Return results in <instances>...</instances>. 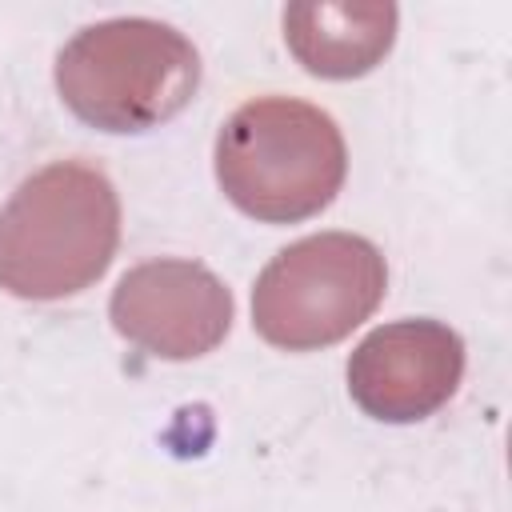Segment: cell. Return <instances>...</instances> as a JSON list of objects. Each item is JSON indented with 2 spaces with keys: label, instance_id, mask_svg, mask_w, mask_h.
Wrapping results in <instances>:
<instances>
[{
  "label": "cell",
  "instance_id": "obj_4",
  "mask_svg": "<svg viewBox=\"0 0 512 512\" xmlns=\"http://www.w3.org/2000/svg\"><path fill=\"white\" fill-rule=\"evenodd\" d=\"M388 268L372 240L320 232L288 244L252 288V328L284 352L344 340L384 300Z\"/></svg>",
  "mask_w": 512,
  "mask_h": 512
},
{
  "label": "cell",
  "instance_id": "obj_7",
  "mask_svg": "<svg viewBox=\"0 0 512 512\" xmlns=\"http://www.w3.org/2000/svg\"><path fill=\"white\" fill-rule=\"evenodd\" d=\"M396 20L384 0H300L284 8V40L312 76L352 80L388 56Z\"/></svg>",
  "mask_w": 512,
  "mask_h": 512
},
{
  "label": "cell",
  "instance_id": "obj_5",
  "mask_svg": "<svg viewBox=\"0 0 512 512\" xmlns=\"http://www.w3.org/2000/svg\"><path fill=\"white\" fill-rule=\"evenodd\" d=\"M232 292L224 280L180 256L128 268L108 300L112 328L160 360H196L232 328Z\"/></svg>",
  "mask_w": 512,
  "mask_h": 512
},
{
  "label": "cell",
  "instance_id": "obj_2",
  "mask_svg": "<svg viewBox=\"0 0 512 512\" xmlns=\"http://www.w3.org/2000/svg\"><path fill=\"white\" fill-rule=\"evenodd\" d=\"M344 172L348 148L336 120L296 96H256L216 136V180L260 224L316 216L336 200Z\"/></svg>",
  "mask_w": 512,
  "mask_h": 512
},
{
  "label": "cell",
  "instance_id": "obj_1",
  "mask_svg": "<svg viewBox=\"0 0 512 512\" xmlns=\"http://www.w3.org/2000/svg\"><path fill=\"white\" fill-rule=\"evenodd\" d=\"M120 244V196L80 160L32 172L0 208V288L20 300H64L96 284Z\"/></svg>",
  "mask_w": 512,
  "mask_h": 512
},
{
  "label": "cell",
  "instance_id": "obj_6",
  "mask_svg": "<svg viewBox=\"0 0 512 512\" xmlns=\"http://www.w3.org/2000/svg\"><path fill=\"white\" fill-rule=\"evenodd\" d=\"M464 376V340L440 320L372 328L348 356V396L384 424H416L444 408Z\"/></svg>",
  "mask_w": 512,
  "mask_h": 512
},
{
  "label": "cell",
  "instance_id": "obj_3",
  "mask_svg": "<svg viewBox=\"0 0 512 512\" xmlns=\"http://www.w3.org/2000/svg\"><path fill=\"white\" fill-rule=\"evenodd\" d=\"M200 56L184 32L148 16H112L80 28L56 56V92L76 120L100 132H148L188 108Z\"/></svg>",
  "mask_w": 512,
  "mask_h": 512
}]
</instances>
